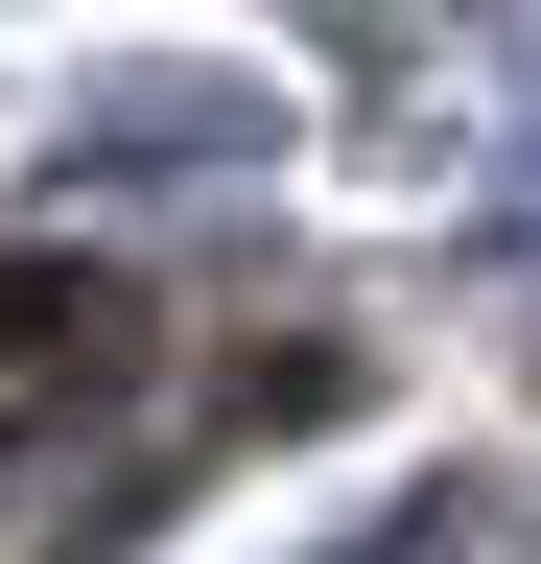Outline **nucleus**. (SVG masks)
<instances>
[{
  "mask_svg": "<svg viewBox=\"0 0 541 564\" xmlns=\"http://www.w3.org/2000/svg\"><path fill=\"white\" fill-rule=\"evenodd\" d=\"M95 352H118V282L95 259H0V400H24V377H95Z\"/></svg>",
  "mask_w": 541,
  "mask_h": 564,
  "instance_id": "f257e3e1",
  "label": "nucleus"
}]
</instances>
